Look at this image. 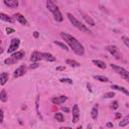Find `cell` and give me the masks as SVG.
<instances>
[{
	"mask_svg": "<svg viewBox=\"0 0 129 129\" xmlns=\"http://www.w3.org/2000/svg\"><path fill=\"white\" fill-rule=\"evenodd\" d=\"M59 35H60L61 38L69 44V46L74 50V52H75L76 54L81 55V56L84 55V53H85L84 45H83L76 37H74L73 35H71V34H69V33H67V32H60Z\"/></svg>",
	"mask_w": 129,
	"mask_h": 129,
	"instance_id": "1",
	"label": "cell"
},
{
	"mask_svg": "<svg viewBox=\"0 0 129 129\" xmlns=\"http://www.w3.org/2000/svg\"><path fill=\"white\" fill-rule=\"evenodd\" d=\"M46 7L51 12V14H52V16H53V18H54L55 21L61 22L63 20V16H62L61 12L59 11L58 7L56 6L54 0H46Z\"/></svg>",
	"mask_w": 129,
	"mask_h": 129,
	"instance_id": "2",
	"label": "cell"
},
{
	"mask_svg": "<svg viewBox=\"0 0 129 129\" xmlns=\"http://www.w3.org/2000/svg\"><path fill=\"white\" fill-rule=\"evenodd\" d=\"M67 16H68V18H69V20H70V22L76 27V28H78V29H80L81 31H83V32H86V33H91V30L85 25V24H83L81 21H79L72 13H67Z\"/></svg>",
	"mask_w": 129,
	"mask_h": 129,
	"instance_id": "3",
	"label": "cell"
},
{
	"mask_svg": "<svg viewBox=\"0 0 129 129\" xmlns=\"http://www.w3.org/2000/svg\"><path fill=\"white\" fill-rule=\"evenodd\" d=\"M24 54H25V52H24L23 50L15 51V52H13V53L11 54V56H9L8 58H6V59L4 60V62H5V64H13V63H15L16 61L22 59L23 56H24Z\"/></svg>",
	"mask_w": 129,
	"mask_h": 129,
	"instance_id": "4",
	"label": "cell"
},
{
	"mask_svg": "<svg viewBox=\"0 0 129 129\" xmlns=\"http://www.w3.org/2000/svg\"><path fill=\"white\" fill-rule=\"evenodd\" d=\"M111 68L115 71V73H117L119 76H121L125 81H127L129 83V72L127 70H125L124 68L117 66V64H111Z\"/></svg>",
	"mask_w": 129,
	"mask_h": 129,
	"instance_id": "5",
	"label": "cell"
},
{
	"mask_svg": "<svg viewBox=\"0 0 129 129\" xmlns=\"http://www.w3.org/2000/svg\"><path fill=\"white\" fill-rule=\"evenodd\" d=\"M105 48H106V50L109 51L116 59H118V60H121V59H122L121 52L119 51V48H118L116 45H107Z\"/></svg>",
	"mask_w": 129,
	"mask_h": 129,
	"instance_id": "6",
	"label": "cell"
},
{
	"mask_svg": "<svg viewBox=\"0 0 129 129\" xmlns=\"http://www.w3.org/2000/svg\"><path fill=\"white\" fill-rule=\"evenodd\" d=\"M20 45V39L19 38H12L11 41H10V45L7 49L8 53H13L16 51V49L19 47Z\"/></svg>",
	"mask_w": 129,
	"mask_h": 129,
	"instance_id": "7",
	"label": "cell"
},
{
	"mask_svg": "<svg viewBox=\"0 0 129 129\" xmlns=\"http://www.w3.org/2000/svg\"><path fill=\"white\" fill-rule=\"evenodd\" d=\"M72 113H73V123H77L80 120V108L78 104H75L73 106Z\"/></svg>",
	"mask_w": 129,
	"mask_h": 129,
	"instance_id": "8",
	"label": "cell"
},
{
	"mask_svg": "<svg viewBox=\"0 0 129 129\" xmlns=\"http://www.w3.org/2000/svg\"><path fill=\"white\" fill-rule=\"evenodd\" d=\"M26 67L24 66V64H22V66H19L15 71H14V74H13V77L14 78H19V77H21V76H23L25 73H26Z\"/></svg>",
	"mask_w": 129,
	"mask_h": 129,
	"instance_id": "9",
	"label": "cell"
},
{
	"mask_svg": "<svg viewBox=\"0 0 129 129\" xmlns=\"http://www.w3.org/2000/svg\"><path fill=\"white\" fill-rule=\"evenodd\" d=\"M67 100H68V97H67V96H59V97H53V98L51 99V102H52V104H54V105H61V104L64 103Z\"/></svg>",
	"mask_w": 129,
	"mask_h": 129,
	"instance_id": "10",
	"label": "cell"
},
{
	"mask_svg": "<svg viewBox=\"0 0 129 129\" xmlns=\"http://www.w3.org/2000/svg\"><path fill=\"white\" fill-rule=\"evenodd\" d=\"M40 59H43L42 58V52H39V51H33L30 55V60L32 62H36V61H39Z\"/></svg>",
	"mask_w": 129,
	"mask_h": 129,
	"instance_id": "11",
	"label": "cell"
},
{
	"mask_svg": "<svg viewBox=\"0 0 129 129\" xmlns=\"http://www.w3.org/2000/svg\"><path fill=\"white\" fill-rule=\"evenodd\" d=\"M4 1V4L10 8H17L19 3H18V0H3Z\"/></svg>",
	"mask_w": 129,
	"mask_h": 129,
	"instance_id": "12",
	"label": "cell"
},
{
	"mask_svg": "<svg viewBox=\"0 0 129 129\" xmlns=\"http://www.w3.org/2000/svg\"><path fill=\"white\" fill-rule=\"evenodd\" d=\"M14 17H15V19H16L19 23H21L22 25H27V20L25 19V17H24L22 14L16 13V14H14Z\"/></svg>",
	"mask_w": 129,
	"mask_h": 129,
	"instance_id": "13",
	"label": "cell"
},
{
	"mask_svg": "<svg viewBox=\"0 0 129 129\" xmlns=\"http://www.w3.org/2000/svg\"><path fill=\"white\" fill-rule=\"evenodd\" d=\"M81 14H82L83 18L85 19V21H86L88 24H90V25H92V26H95V25H96V24H95V21L92 19L91 16H89L88 14H86V13H84V12H81Z\"/></svg>",
	"mask_w": 129,
	"mask_h": 129,
	"instance_id": "14",
	"label": "cell"
},
{
	"mask_svg": "<svg viewBox=\"0 0 129 129\" xmlns=\"http://www.w3.org/2000/svg\"><path fill=\"white\" fill-rule=\"evenodd\" d=\"M98 112H99V106L96 104V105H94V107L91 110V117H92V119L97 120V118H98Z\"/></svg>",
	"mask_w": 129,
	"mask_h": 129,
	"instance_id": "15",
	"label": "cell"
},
{
	"mask_svg": "<svg viewBox=\"0 0 129 129\" xmlns=\"http://www.w3.org/2000/svg\"><path fill=\"white\" fill-rule=\"evenodd\" d=\"M111 88H112L113 90H117V91H119V92H122V93L125 94L126 96H129V91L126 90L124 87H120V86H118V85H112Z\"/></svg>",
	"mask_w": 129,
	"mask_h": 129,
	"instance_id": "16",
	"label": "cell"
},
{
	"mask_svg": "<svg viewBox=\"0 0 129 129\" xmlns=\"http://www.w3.org/2000/svg\"><path fill=\"white\" fill-rule=\"evenodd\" d=\"M42 58L45 59V60H47V61H54L56 59L55 56H53L49 52H42Z\"/></svg>",
	"mask_w": 129,
	"mask_h": 129,
	"instance_id": "17",
	"label": "cell"
},
{
	"mask_svg": "<svg viewBox=\"0 0 129 129\" xmlns=\"http://www.w3.org/2000/svg\"><path fill=\"white\" fill-rule=\"evenodd\" d=\"M7 81H8V74L5 73V72L1 73V75H0V84H1V86H4Z\"/></svg>",
	"mask_w": 129,
	"mask_h": 129,
	"instance_id": "18",
	"label": "cell"
},
{
	"mask_svg": "<svg viewBox=\"0 0 129 129\" xmlns=\"http://www.w3.org/2000/svg\"><path fill=\"white\" fill-rule=\"evenodd\" d=\"M92 62H93L95 66H97L98 68H100V69H106V67H107L106 63H105L104 61L100 60V59H93Z\"/></svg>",
	"mask_w": 129,
	"mask_h": 129,
	"instance_id": "19",
	"label": "cell"
},
{
	"mask_svg": "<svg viewBox=\"0 0 129 129\" xmlns=\"http://www.w3.org/2000/svg\"><path fill=\"white\" fill-rule=\"evenodd\" d=\"M127 124H129V114H128L127 116H125V117L119 122V126H120V127H124V126H126Z\"/></svg>",
	"mask_w": 129,
	"mask_h": 129,
	"instance_id": "20",
	"label": "cell"
},
{
	"mask_svg": "<svg viewBox=\"0 0 129 129\" xmlns=\"http://www.w3.org/2000/svg\"><path fill=\"white\" fill-rule=\"evenodd\" d=\"M94 79L99 81V82H102V83H108L109 82V79L105 76H94Z\"/></svg>",
	"mask_w": 129,
	"mask_h": 129,
	"instance_id": "21",
	"label": "cell"
},
{
	"mask_svg": "<svg viewBox=\"0 0 129 129\" xmlns=\"http://www.w3.org/2000/svg\"><path fill=\"white\" fill-rule=\"evenodd\" d=\"M54 119L56 121H58V122H63L64 121V117H63L62 113H59V112H57V113L54 114Z\"/></svg>",
	"mask_w": 129,
	"mask_h": 129,
	"instance_id": "22",
	"label": "cell"
},
{
	"mask_svg": "<svg viewBox=\"0 0 129 129\" xmlns=\"http://www.w3.org/2000/svg\"><path fill=\"white\" fill-rule=\"evenodd\" d=\"M0 18H1V20H3V21L13 22V20L11 19V17H9L8 15H6V14H4V13H1V14H0Z\"/></svg>",
	"mask_w": 129,
	"mask_h": 129,
	"instance_id": "23",
	"label": "cell"
},
{
	"mask_svg": "<svg viewBox=\"0 0 129 129\" xmlns=\"http://www.w3.org/2000/svg\"><path fill=\"white\" fill-rule=\"evenodd\" d=\"M66 62H67V64H70L71 67H80V63L74 59H67Z\"/></svg>",
	"mask_w": 129,
	"mask_h": 129,
	"instance_id": "24",
	"label": "cell"
},
{
	"mask_svg": "<svg viewBox=\"0 0 129 129\" xmlns=\"http://www.w3.org/2000/svg\"><path fill=\"white\" fill-rule=\"evenodd\" d=\"M0 100L2 102H6L7 101V93H6V91L4 89H2V91L0 93Z\"/></svg>",
	"mask_w": 129,
	"mask_h": 129,
	"instance_id": "25",
	"label": "cell"
},
{
	"mask_svg": "<svg viewBox=\"0 0 129 129\" xmlns=\"http://www.w3.org/2000/svg\"><path fill=\"white\" fill-rule=\"evenodd\" d=\"M53 43H54V44H56V45H58V46H59L60 48H62V49H64V50H67V51L69 50L68 46H67V45H66L64 43L60 42V41H56V40H54V41H53Z\"/></svg>",
	"mask_w": 129,
	"mask_h": 129,
	"instance_id": "26",
	"label": "cell"
},
{
	"mask_svg": "<svg viewBox=\"0 0 129 129\" xmlns=\"http://www.w3.org/2000/svg\"><path fill=\"white\" fill-rule=\"evenodd\" d=\"M59 82L60 83H68V84H73V80H71V79H69V78H61L60 80H59Z\"/></svg>",
	"mask_w": 129,
	"mask_h": 129,
	"instance_id": "27",
	"label": "cell"
},
{
	"mask_svg": "<svg viewBox=\"0 0 129 129\" xmlns=\"http://www.w3.org/2000/svg\"><path fill=\"white\" fill-rule=\"evenodd\" d=\"M122 40H123L124 44L129 48V37H127V36H122Z\"/></svg>",
	"mask_w": 129,
	"mask_h": 129,
	"instance_id": "28",
	"label": "cell"
},
{
	"mask_svg": "<svg viewBox=\"0 0 129 129\" xmlns=\"http://www.w3.org/2000/svg\"><path fill=\"white\" fill-rule=\"evenodd\" d=\"M114 96H115L114 92H108V93H105L104 94V98H112Z\"/></svg>",
	"mask_w": 129,
	"mask_h": 129,
	"instance_id": "29",
	"label": "cell"
},
{
	"mask_svg": "<svg viewBox=\"0 0 129 129\" xmlns=\"http://www.w3.org/2000/svg\"><path fill=\"white\" fill-rule=\"evenodd\" d=\"M6 31H7L8 34H10V33H13V32H14V29L11 28V27H7V28H6Z\"/></svg>",
	"mask_w": 129,
	"mask_h": 129,
	"instance_id": "30",
	"label": "cell"
},
{
	"mask_svg": "<svg viewBox=\"0 0 129 129\" xmlns=\"http://www.w3.org/2000/svg\"><path fill=\"white\" fill-rule=\"evenodd\" d=\"M112 108H113V109H117V108H118V102H117V101H114V102L112 103Z\"/></svg>",
	"mask_w": 129,
	"mask_h": 129,
	"instance_id": "31",
	"label": "cell"
},
{
	"mask_svg": "<svg viewBox=\"0 0 129 129\" xmlns=\"http://www.w3.org/2000/svg\"><path fill=\"white\" fill-rule=\"evenodd\" d=\"M38 67V63H37V61L36 62H33L31 66H29V69H35V68H37Z\"/></svg>",
	"mask_w": 129,
	"mask_h": 129,
	"instance_id": "32",
	"label": "cell"
},
{
	"mask_svg": "<svg viewBox=\"0 0 129 129\" xmlns=\"http://www.w3.org/2000/svg\"><path fill=\"white\" fill-rule=\"evenodd\" d=\"M0 113H1V121H0V124L3 123V118H4V113H3V110L1 109L0 110Z\"/></svg>",
	"mask_w": 129,
	"mask_h": 129,
	"instance_id": "33",
	"label": "cell"
},
{
	"mask_svg": "<svg viewBox=\"0 0 129 129\" xmlns=\"http://www.w3.org/2000/svg\"><path fill=\"white\" fill-rule=\"evenodd\" d=\"M64 70V67H57L56 68V71H63Z\"/></svg>",
	"mask_w": 129,
	"mask_h": 129,
	"instance_id": "34",
	"label": "cell"
},
{
	"mask_svg": "<svg viewBox=\"0 0 129 129\" xmlns=\"http://www.w3.org/2000/svg\"><path fill=\"white\" fill-rule=\"evenodd\" d=\"M121 117V113H116V115H115V118L116 119H119Z\"/></svg>",
	"mask_w": 129,
	"mask_h": 129,
	"instance_id": "35",
	"label": "cell"
},
{
	"mask_svg": "<svg viewBox=\"0 0 129 129\" xmlns=\"http://www.w3.org/2000/svg\"><path fill=\"white\" fill-rule=\"evenodd\" d=\"M61 110H62V111H64V112H69V111H70L68 108H64V107H62V108H61Z\"/></svg>",
	"mask_w": 129,
	"mask_h": 129,
	"instance_id": "36",
	"label": "cell"
},
{
	"mask_svg": "<svg viewBox=\"0 0 129 129\" xmlns=\"http://www.w3.org/2000/svg\"><path fill=\"white\" fill-rule=\"evenodd\" d=\"M107 127H109V128H111V127H113V124L109 122V123H107Z\"/></svg>",
	"mask_w": 129,
	"mask_h": 129,
	"instance_id": "37",
	"label": "cell"
},
{
	"mask_svg": "<svg viewBox=\"0 0 129 129\" xmlns=\"http://www.w3.org/2000/svg\"><path fill=\"white\" fill-rule=\"evenodd\" d=\"M33 35H34V37H38V32H37V31H34Z\"/></svg>",
	"mask_w": 129,
	"mask_h": 129,
	"instance_id": "38",
	"label": "cell"
},
{
	"mask_svg": "<svg viewBox=\"0 0 129 129\" xmlns=\"http://www.w3.org/2000/svg\"><path fill=\"white\" fill-rule=\"evenodd\" d=\"M87 87H88V89H89V91H90V92H92V89H91V86H90L89 84L87 85Z\"/></svg>",
	"mask_w": 129,
	"mask_h": 129,
	"instance_id": "39",
	"label": "cell"
}]
</instances>
